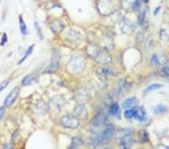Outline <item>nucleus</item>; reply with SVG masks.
I'll use <instances>...</instances> for the list:
<instances>
[{
	"instance_id": "f257e3e1",
	"label": "nucleus",
	"mask_w": 169,
	"mask_h": 149,
	"mask_svg": "<svg viewBox=\"0 0 169 149\" xmlns=\"http://www.w3.org/2000/svg\"><path fill=\"white\" fill-rule=\"evenodd\" d=\"M86 67V62L83 57L80 55H74L71 57L66 65V70L71 74H80L84 70Z\"/></svg>"
},
{
	"instance_id": "f03ea898",
	"label": "nucleus",
	"mask_w": 169,
	"mask_h": 149,
	"mask_svg": "<svg viewBox=\"0 0 169 149\" xmlns=\"http://www.w3.org/2000/svg\"><path fill=\"white\" fill-rule=\"evenodd\" d=\"M59 123L64 128L67 129H75L79 126L78 118L71 114H68L62 117L60 119Z\"/></svg>"
},
{
	"instance_id": "7ed1b4c3",
	"label": "nucleus",
	"mask_w": 169,
	"mask_h": 149,
	"mask_svg": "<svg viewBox=\"0 0 169 149\" xmlns=\"http://www.w3.org/2000/svg\"><path fill=\"white\" fill-rule=\"evenodd\" d=\"M115 131V127L112 123H110L105 127V129L102 131V135H101V142L107 143V142L112 139L113 135Z\"/></svg>"
},
{
	"instance_id": "20e7f679",
	"label": "nucleus",
	"mask_w": 169,
	"mask_h": 149,
	"mask_svg": "<svg viewBox=\"0 0 169 149\" xmlns=\"http://www.w3.org/2000/svg\"><path fill=\"white\" fill-rule=\"evenodd\" d=\"M113 5L110 0H99L98 9L102 14H107L112 11Z\"/></svg>"
},
{
	"instance_id": "39448f33",
	"label": "nucleus",
	"mask_w": 169,
	"mask_h": 149,
	"mask_svg": "<svg viewBox=\"0 0 169 149\" xmlns=\"http://www.w3.org/2000/svg\"><path fill=\"white\" fill-rule=\"evenodd\" d=\"M19 87H14V88L8 94L7 96L5 97V101H4V106H6V107H9L10 106H11L14 102V101L16 100L18 95H19Z\"/></svg>"
},
{
	"instance_id": "423d86ee",
	"label": "nucleus",
	"mask_w": 169,
	"mask_h": 149,
	"mask_svg": "<svg viewBox=\"0 0 169 149\" xmlns=\"http://www.w3.org/2000/svg\"><path fill=\"white\" fill-rule=\"evenodd\" d=\"M167 62V57L162 51L154 54L151 58V63L153 65H163Z\"/></svg>"
},
{
	"instance_id": "0eeeda50",
	"label": "nucleus",
	"mask_w": 169,
	"mask_h": 149,
	"mask_svg": "<svg viewBox=\"0 0 169 149\" xmlns=\"http://www.w3.org/2000/svg\"><path fill=\"white\" fill-rule=\"evenodd\" d=\"M59 55L58 53H54V56L52 57L51 62H50L49 66L46 69V72H54L57 71L59 68Z\"/></svg>"
},
{
	"instance_id": "6e6552de",
	"label": "nucleus",
	"mask_w": 169,
	"mask_h": 149,
	"mask_svg": "<svg viewBox=\"0 0 169 149\" xmlns=\"http://www.w3.org/2000/svg\"><path fill=\"white\" fill-rule=\"evenodd\" d=\"M105 116L103 113H98L94 118L91 122V126L93 127H99L102 125H103L105 122Z\"/></svg>"
},
{
	"instance_id": "1a4fd4ad",
	"label": "nucleus",
	"mask_w": 169,
	"mask_h": 149,
	"mask_svg": "<svg viewBox=\"0 0 169 149\" xmlns=\"http://www.w3.org/2000/svg\"><path fill=\"white\" fill-rule=\"evenodd\" d=\"M66 38L69 42H71L73 44H78L82 39L81 34L78 32L74 31V30H70V31L68 32Z\"/></svg>"
},
{
	"instance_id": "9d476101",
	"label": "nucleus",
	"mask_w": 169,
	"mask_h": 149,
	"mask_svg": "<svg viewBox=\"0 0 169 149\" xmlns=\"http://www.w3.org/2000/svg\"><path fill=\"white\" fill-rule=\"evenodd\" d=\"M132 134V132L129 130H126L120 137V144L124 148L129 147V144L131 140V136Z\"/></svg>"
},
{
	"instance_id": "9b49d317",
	"label": "nucleus",
	"mask_w": 169,
	"mask_h": 149,
	"mask_svg": "<svg viewBox=\"0 0 169 149\" xmlns=\"http://www.w3.org/2000/svg\"><path fill=\"white\" fill-rule=\"evenodd\" d=\"M50 27L53 33L55 34H59L64 29V24L59 20H54L50 23Z\"/></svg>"
},
{
	"instance_id": "f8f14e48",
	"label": "nucleus",
	"mask_w": 169,
	"mask_h": 149,
	"mask_svg": "<svg viewBox=\"0 0 169 149\" xmlns=\"http://www.w3.org/2000/svg\"><path fill=\"white\" fill-rule=\"evenodd\" d=\"M65 104V99L62 96H57L50 101V105L54 109L57 110L61 109V108Z\"/></svg>"
},
{
	"instance_id": "ddd939ff",
	"label": "nucleus",
	"mask_w": 169,
	"mask_h": 149,
	"mask_svg": "<svg viewBox=\"0 0 169 149\" xmlns=\"http://www.w3.org/2000/svg\"><path fill=\"white\" fill-rule=\"evenodd\" d=\"M120 28L123 33H131L135 30V26L131 21H123L120 23Z\"/></svg>"
},
{
	"instance_id": "4468645a",
	"label": "nucleus",
	"mask_w": 169,
	"mask_h": 149,
	"mask_svg": "<svg viewBox=\"0 0 169 149\" xmlns=\"http://www.w3.org/2000/svg\"><path fill=\"white\" fill-rule=\"evenodd\" d=\"M74 113L77 118H83V117L86 116L87 111L86 109V107L83 105H79L74 109Z\"/></svg>"
},
{
	"instance_id": "2eb2a0df",
	"label": "nucleus",
	"mask_w": 169,
	"mask_h": 149,
	"mask_svg": "<svg viewBox=\"0 0 169 149\" xmlns=\"http://www.w3.org/2000/svg\"><path fill=\"white\" fill-rule=\"evenodd\" d=\"M135 118H136L139 121H144L145 120L147 119V113H146L145 109L144 108H137Z\"/></svg>"
},
{
	"instance_id": "dca6fc26",
	"label": "nucleus",
	"mask_w": 169,
	"mask_h": 149,
	"mask_svg": "<svg viewBox=\"0 0 169 149\" xmlns=\"http://www.w3.org/2000/svg\"><path fill=\"white\" fill-rule=\"evenodd\" d=\"M137 101H138V99H137L135 96H132V97H129L128 99H125L124 101L122 103V106L124 109H129L130 107H132L133 106H135L136 104Z\"/></svg>"
},
{
	"instance_id": "f3484780",
	"label": "nucleus",
	"mask_w": 169,
	"mask_h": 149,
	"mask_svg": "<svg viewBox=\"0 0 169 149\" xmlns=\"http://www.w3.org/2000/svg\"><path fill=\"white\" fill-rule=\"evenodd\" d=\"M95 59L97 60L99 63H102V64H106L107 62H110V58L109 57V55L107 54H105V53H98V55L95 57Z\"/></svg>"
},
{
	"instance_id": "a211bd4d",
	"label": "nucleus",
	"mask_w": 169,
	"mask_h": 149,
	"mask_svg": "<svg viewBox=\"0 0 169 149\" xmlns=\"http://www.w3.org/2000/svg\"><path fill=\"white\" fill-rule=\"evenodd\" d=\"M83 140H82L81 137L74 136L72 139L71 145H70L69 148H79L83 145Z\"/></svg>"
},
{
	"instance_id": "6ab92c4d",
	"label": "nucleus",
	"mask_w": 169,
	"mask_h": 149,
	"mask_svg": "<svg viewBox=\"0 0 169 149\" xmlns=\"http://www.w3.org/2000/svg\"><path fill=\"white\" fill-rule=\"evenodd\" d=\"M86 53L89 56L93 57H95L99 53V50L97 48L95 45H88V47L86 48Z\"/></svg>"
},
{
	"instance_id": "aec40b11",
	"label": "nucleus",
	"mask_w": 169,
	"mask_h": 149,
	"mask_svg": "<svg viewBox=\"0 0 169 149\" xmlns=\"http://www.w3.org/2000/svg\"><path fill=\"white\" fill-rule=\"evenodd\" d=\"M19 23H20V30H21V32L23 35H29V33H29V30H28L27 26H26L24 20L23 19L21 16L19 17Z\"/></svg>"
},
{
	"instance_id": "412c9836",
	"label": "nucleus",
	"mask_w": 169,
	"mask_h": 149,
	"mask_svg": "<svg viewBox=\"0 0 169 149\" xmlns=\"http://www.w3.org/2000/svg\"><path fill=\"white\" fill-rule=\"evenodd\" d=\"M138 138L141 142V143H145L148 142L149 140V135L148 133L145 130H141L138 132Z\"/></svg>"
},
{
	"instance_id": "4be33fe9",
	"label": "nucleus",
	"mask_w": 169,
	"mask_h": 149,
	"mask_svg": "<svg viewBox=\"0 0 169 149\" xmlns=\"http://www.w3.org/2000/svg\"><path fill=\"white\" fill-rule=\"evenodd\" d=\"M110 114L113 116H119L120 114V106L118 103L115 102L114 104H112L110 107Z\"/></svg>"
},
{
	"instance_id": "5701e85b",
	"label": "nucleus",
	"mask_w": 169,
	"mask_h": 149,
	"mask_svg": "<svg viewBox=\"0 0 169 149\" xmlns=\"http://www.w3.org/2000/svg\"><path fill=\"white\" fill-rule=\"evenodd\" d=\"M36 82V79L33 75H26V77L23 78L22 81V84L23 86H27V85L32 84Z\"/></svg>"
},
{
	"instance_id": "b1692460",
	"label": "nucleus",
	"mask_w": 169,
	"mask_h": 149,
	"mask_svg": "<svg viewBox=\"0 0 169 149\" xmlns=\"http://www.w3.org/2000/svg\"><path fill=\"white\" fill-rule=\"evenodd\" d=\"M136 107H133L131 109H127L124 112V117L127 119H132V118H135L136 114Z\"/></svg>"
},
{
	"instance_id": "393cba45",
	"label": "nucleus",
	"mask_w": 169,
	"mask_h": 149,
	"mask_svg": "<svg viewBox=\"0 0 169 149\" xmlns=\"http://www.w3.org/2000/svg\"><path fill=\"white\" fill-rule=\"evenodd\" d=\"M34 46H35V45L33 44V45H30V47L28 48V49L26 50V54H25V55L22 57V59H21V60L19 61V62H17V64L18 65L22 64L23 62H24V61L26 60V59H27V57H29L30 54H32V53H33V48H34Z\"/></svg>"
},
{
	"instance_id": "a878e982",
	"label": "nucleus",
	"mask_w": 169,
	"mask_h": 149,
	"mask_svg": "<svg viewBox=\"0 0 169 149\" xmlns=\"http://www.w3.org/2000/svg\"><path fill=\"white\" fill-rule=\"evenodd\" d=\"M168 111V109L165 106L163 105H158L153 109V112L155 114H162Z\"/></svg>"
},
{
	"instance_id": "bb28decb",
	"label": "nucleus",
	"mask_w": 169,
	"mask_h": 149,
	"mask_svg": "<svg viewBox=\"0 0 169 149\" xmlns=\"http://www.w3.org/2000/svg\"><path fill=\"white\" fill-rule=\"evenodd\" d=\"M34 26H35V30H36L37 34H38V38H39V39L43 40L44 35H43V33H42V28H41V26H40L39 23H38L37 21H35V22L34 23Z\"/></svg>"
},
{
	"instance_id": "cd10ccee",
	"label": "nucleus",
	"mask_w": 169,
	"mask_h": 149,
	"mask_svg": "<svg viewBox=\"0 0 169 149\" xmlns=\"http://www.w3.org/2000/svg\"><path fill=\"white\" fill-rule=\"evenodd\" d=\"M162 87H163V85L160 84H153L150 85L147 88L145 89L144 92L145 93H148L150 92V91H153V90H157V89L161 88Z\"/></svg>"
},
{
	"instance_id": "c85d7f7f",
	"label": "nucleus",
	"mask_w": 169,
	"mask_h": 149,
	"mask_svg": "<svg viewBox=\"0 0 169 149\" xmlns=\"http://www.w3.org/2000/svg\"><path fill=\"white\" fill-rule=\"evenodd\" d=\"M160 38L163 41L169 42V31L167 30H162L160 32Z\"/></svg>"
},
{
	"instance_id": "c756f323",
	"label": "nucleus",
	"mask_w": 169,
	"mask_h": 149,
	"mask_svg": "<svg viewBox=\"0 0 169 149\" xmlns=\"http://www.w3.org/2000/svg\"><path fill=\"white\" fill-rule=\"evenodd\" d=\"M135 1V0H122V5L125 9H132Z\"/></svg>"
},
{
	"instance_id": "7c9ffc66",
	"label": "nucleus",
	"mask_w": 169,
	"mask_h": 149,
	"mask_svg": "<svg viewBox=\"0 0 169 149\" xmlns=\"http://www.w3.org/2000/svg\"><path fill=\"white\" fill-rule=\"evenodd\" d=\"M75 96H76L77 101H79V102H83V101H85L84 99H86V94L83 92H81V91H78V93L76 94Z\"/></svg>"
},
{
	"instance_id": "2f4dec72",
	"label": "nucleus",
	"mask_w": 169,
	"mask_h": 149,
	"mask_svg": "<svg viewBox=\"0 0 169 149\" xmlns=\"http://www.w3.org/2000/svg\"><path fill=\"white\" fill-rule=\"evenodd\" d=\"M145 14H146V12L144 11L141 14H140V16L138 18V23L140 25H143L144 23V20H145Z\"/></svg>"
},
{
	"instance_id": "473e14b6",
	"label": "nucleus",
	"mask_w": 169,
	"mask_h": 149,
	"mask_svg": "<svg viewBox=\"0 0 169 149\" xmlns=\"http://www.w3.org/2000/svg\"><path fill=\"white\" fill-rule=\"evenodd\" d=\"M8 42V37L7 35H6V33H4L2 34V38H1V42H0V46H4V45L6 44V42Z\"/></svg>"
},
{
	"instance_id": "72a5a7b5",
	"label": "nucleus",
	"mask_w": 169,
	"mask_h": 149,
	"mask_svg": "<svg viewBox=\"0 0 169 149\" xmlns=\"http://www.w3.org/2000/svg\"><path fill=\"white\" fill-rule=\"evenodd\" d=\"M8 84H9L8 81H4L3 82H2V83L0 84V93L2 92L4 89L6 88V87H8Z\"/></svg>"
},
{
	"instance_id": "f704fd0d",
	"label": "nucleus",
	"mask_w": 169,
	"mask_h": 149,
	"mask_svg": "<svg viewBox=\"0 0 169 149\" xmlns=\"http://www.w3.org/2000/svg\"><path fill=\"white\" fill-rule=\"evenodd\" d=\"M141 2H140V0H135V2H134V5L132 6V9H134L135 11L138 10V9L140 8V5H141Z\"/></svg>"
},
{
	"instance_id": "c9c22d12",
	"label": "nucleus",
	"mask_w": 169,
	"mask_h": 149,
	"mask_svg": "<svg viewBox=\"0 0 169 149\" xmlns=\"http://www.w3.org/2000/svg\"><path fill=\"white\" fill-rule=\"evenodd\" d=\"M5 113V106H1L0 107V120H2L3 118L4 115Z\"/></svg>"
},
{
	"instance_id": "e433bc0d",
	"label": "nucleus",
	"mask_w": 169,
	"mask_h": 149,
	"mask_svg": "<svg viewBox=\"0 0 169 149\" xmlns=\"http://www.w3.org/2000/svg\"><path fill=\"white\" fill-rule=\"evenodd\" d=\"M162 72H163V74L166 76H169V68L167 67V66H165V67L162 68Z\"/></svg>"
},
{
	"instance_id": "4c0bfd02",
	"label": "nucleus",
	"mask_w": 169,
	"mask_h": 149,
	"mask_svg": "<svg viewBox=\"0 0 169 149\" xmlns=\"http://www.w3.org/2000/svg\"><path fill=\"white\" fill-rule=\"evenodd\" d=\"M14 148V145L12 144H11V143H8V144H5L3 145V148L4 149H11L13 148Z\"/></svg>"
},
{
	"instance_id": "58836bf2",
	"label": "nucleus",
	"mask_w": 169,
	"mask_h": 149,
	"mask_svg": "<svg viewBox=\"0 0 169 149\" xmlns=\"http://www.w3.org/2000/svg\"><path fill=\"white\" fill-rule=\"evenodd\" d=\"M161 9V6H158L157 8H156L155 9V10H154V11H153V15H156L158 13H159V10Z\"/></svg>"
},
{
	"instance_id": "ea45409f",
	"label": "nucleus",
	"mask_w": 169,
	"mask_h": 149,
	"mask_svg": "<svg viewBox=\"0 0 169 149\" xmlns=\"http://www.w3.org/2000/svg\"><path fill=\"white\" fill-rule=\"evenodd\" d=\"M148 1L149 0H144V2L145 3H147V2H148Z\"/></svg>"
},
{
	"instance_id": "a19ab883",
	"label": "nucleus",
	"mask_w": 169,
	"mask_h": 149,
	"mask_svg": "<svg viewBox=\"0 0 169 149\" xmlns=\"http://www.w3.org/2000/svg\"><path fill=\"white\" fill-rule=\"evenodd\" d=\"M1 1H2V0H0V3H1Z\"/></svg>"
}]
</instances>
